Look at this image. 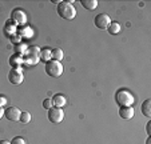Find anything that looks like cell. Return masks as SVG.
<instances>
[{"label": "cell", "mask_w": 151, "mask_h": 144, "mask_svg": "<svg viewBox=\"0 0 151 144\" xmlns=\"http://www.w3.org/2000/svg\"><path fill=\"white\" fill-rule=\"evenodd\" d=\"M8 80L12 83V84H22L24 80V76H23V72L20 69L19 67L17 68H12L11 71L8 72Z\"/></svg>", "instance_id": "cell-6"}, {"label": "cell", "mask_w": 151, "mask_h": 144, "mask_svg": "<svg viewBox=\"0 0 151 144\" xmlns=\"http://www.w3.org/2000/svg\"><path fill=\"white\" fill-rule=\"evenodd\" d=\"M11 144H26V140L23 138H20V136H16V138L12 139Z\"/></svg>", "instance_id": "cell-18"}, {"label": "cell", "mask_w": 151, "mask_h": 144, "mask_svg": "<svg viewBox=\"0 0 151 144\" xmlns=\"http://www.w3.org/2000/svg\"><path fill=\"white\" fill-rule=\"evenodd\" d=\"M119 116L124 120H130L134 117V108L132 107H120L119 108Z\"/></svg>", "instance_id": "cell-8"}, {"label": "cell", "mask_w": 151, "mask_h": 144, "mask_svg": "<svg viewBox=\"0 0 151 144\" xmlns=\"http://www.w3.org/2000/svg\"><path fill=\"white\" fill-rule=\"evenodd\" d=\"M140 111L146 117H151V99H146L140 105Z\"/></svg>", "instance_id": "cell-10"}, {"label": "cell", "mask_w": 151, "mask_h": 144, "mask_svg": "<svg viewBox=\"0 0 151 144\" xmlns=\"http://www.w3.org/2000/svg\"><path fill=\"white\" fill-rule=\"evenodd\" d=\"M44 71L46 74L51 77H59L60 75L63 74V65L60 62H56V60H48L44 64Z\"/></svg>", "instance_id": "cell-3"}, {"label": "cell", "mask_w": 151, "mask_h": 144, "mask_svg": "<svg viewBox=\"0 0 151 144\" xmlns=\"http://www.w3.org/2000/svg\"><path fill=\"white\" fill-rule=\"evenodd\" d=\"M6 104H7V99H6V96L0 95V108H3Z\"/></svg>", "instance_id": "cell-20"}, {"label": "cell", "mask_w": 151, "mask_h": 144, "mask_svg": "<svg viewBox=\"0 0 151 144\" xmlns=\"http://www.w3.org/2000/svg\"><path fill=\"white\" fill-rule=\"evenodd\" d=\"M47 117L51 123L54 124H59L62 123V120L64 119V111L62 108H58V107H51L47 112Z\"/></svg>", "instance_id": "cell-4"}, {"label": "cell", "mask_w": 151, "mask_h": 144, "mask_svg": "<svg viewBox=\"0 0 151 144\" xmlns=\"http://www.w3.org/2000/svg\"><path fill=\"white\" fill-rule=\"evenodd\" d=\"M11 16L14 17L17 23H24V20H26V14H24L23 11H20V9H15L11 14Z\"/></svg>", "instance_id": "cell-12"}, {"label": "cell", "mask_w": 151, "mask_h": 144, "mask_svg": "<svg viewBox=\"0 0 151 144\" xmlns=\"http://www.w3.org/2000/svg\"><path fill=\"white\" fill-rule=\"evenodd\" d=\"M63 51L60 49V48H54V49H51V59L52 60H56V62H60V60L63 59Z\"/></svg>", "instance_id": "cell-14"}, {"label": "cell", "mask_w": 151, "mask_h": 144, "mask_svg": "<svg viewBox=\"0 0 151 144\" xmlns=\"http://www.w3.org/2000/svg\"><path fill=\"white\" fill-rule=\"evenodd\" d=\"M39 57H40V60H43V62L51 60V49H50V48H43V49H40Z\"/></svg>", "instance_id": "cell-13"}, {"label": "cell", "mask_w": 151, "mask_h": 144, "mask_svg": "<svg viewBox=\"0 0 151 144\" xmlns=\"http://www.w3.org/2000/svg\"><path fill=\"white\" fill-rule=\"evenodd\" d=\"M20 113H22V111L17 107H8L4 111V117L7 120H9V122H19Z\"/></svg>", "instance_id": "cell-7"}, {"label": "cell", "mask_w": 151, "mask_h": 144, "mask_svg": "<svg viewBox=\"0 0 151 144\" xmlns=\"http://www.w3.org/2000/svg\"><path fill=\"white\" fill-rule=\"evenodd\" d=\"M115 102L119 107H131L134 104V96L127 90H119L115 93Z\"/></svg>", "instance_id": "cell-2"}, {"label": "cell", "mask_w": 151, "mask_h": 144, "mask_svg": "<svg viewBox=\"0 0 151 144\" xmlns=\"http://www.w3.org/2000/svg\"><path fill=\"white\" fill-rule=\"evenodd\" d=\"M51 3H54V4H59L60 1H59V0H51Z\"/></svg>", "instance_id": "cell-24"}, {"label": "cell", "mask_w": 151, "mask_h": 144, "mask_svg": "<svg viewBox=\"0 0 151 144\" xmlns=\"http://www.w3.org/2000/svg\"><path fill=\"white\" fill-rule=\"evenodd\" d=\"M20 123H23V124H28L31 122V113L27 112V111H23V112L20 113V119H19Z\"/></svg>", "instance_id": "cell-15"}, {"label": "cell", "mask_w": 151, "mask_h": 144, "mask_svg": "<svg viewBox=\"0 0 151 144\" xmlns=\"http://www.w3.org/2000/svg\"><path fill=\"white\" fill-rule=\"evenodd\" d=\"M150 123H151V122H148L147 125H146V131H147V135H148V136H150Z\"/></svg>", "instance_id": "cell-21"}, {"label": "cell", "mask_w": 151, "mask_h": 144, "mask_svg": "<svg viewBox=\"0 0 151 144\" xmlns=\"http://www.w3.org/2000/svg\"><path fill=\"white\" fill-rule=\"evenodd\" d=\"M109 34H111V35H116V34H119L120 32V26H119V23H111L109 26Z\"/></svg>", "instance_id": "cell-16"}, {"label": "cell", "mask_w": 151, "mask_h": 144, "mask_svg": "<svg viewBox=\"0 0 151 144\" xmlns=\"http://www.w3.org/2000/svg\"><path fill=\"white\" fill-rule=\"evenodd\" d=\"M51 100H52V105H54V107H58V108H62L63 105L66 104V97L63 95H60V93L54 95Z\"/></svg>", "instance_id": "cell-9"}, {"label": "cell", "mask_w": 151, "mask_h": 144, "mask_svg": "<svg viewBox=\"0 0 151 144\" xmlns=\"http://www.w3.org/2000/svg\"><path fill=\"white\" fill-rule=\"evenodd\" d=\"M94 23L95 27H98L99 29H107L109 26L111 24V19H110V16L107 14H99L95 16Z\"/></svg>", "instance_id": "cell-5"}, {"label": "cell", "mask_w": 151, "mask_h": 144, "mask_svg": "<svg viewBox=\"0 0 151 144\" xmlns=\"http://www.w3.org/2000/svg\"><path fill=\"white\" fill-rule=\"evenodd\" d=\"M80 4L83 6V8L92 11L98 7V0H80Z\"/></svg>", "instance_id": "cell-11"}, {"label": "cell", "mask_w": 151, "mask_h": 144, "mask_svg": "<svg viewBox=\"0 0 151 144\" xmlns=\"http://www.w3.org/2000/svg\"><path fill=\"white\" fill-rule=\"evenodd\" d=\"M22 62H23V60L19 59V57H16V56H11V57H9V64H11V65H16V68L22 64Z\"/></svg>", "instance_id": "cell-17"}, {"label": "cell", "mask_w": 151, "mask_h": 144, "mask_svg": "<svg viewBox=\"0 0 151 144\" xmlns=\"http://www.w3.org/2000/svg\"><path fill=\"white\" fill-rule=\"evenodd\" d=\"M146 144H150V136L147 138V141H146Z\"/></svg>", "instance_id": "cell-25"}, {"label": "cell", "mask_w": 151, "mask_h": 144, "mask_svg": "<svg viewBox=\"0 0 151 144\" xmlns=\"http://www.w3.org/2000/svg\"><path fill=\"white\" fill-rule=\"evenodd\" d=\"M3 116H4V110L3 108H0V119L3 117Z\"/></svg>", "instance_id": "cell-23"}, {"label": "cell", "mask_w": 151, "mask_h": 144, "mask_svg": "<svg viewBox=\"0 0 151 144\" xmlns=\"http://www.w3.org/2000/svg\"><path fill=\"white\" fill-rule=\"evenodd\" d=\"M56 12L62 19L72 20L76 16V9L72 6L71 1H60L56 7Z\"/></svg>", "instance_id": "cell-1"}, {"label": "cell", "mask_w": 151, "mask_h": 144, "mask_svg": "<svg viewBox=\"0 0 151 144\" xmlns=\"http://www.w3.org/2000/svg\"><path fill=\"white\" fill-rule=\"evenodd\" d=\"M0 144H11V141H8V140H0Z\"/></svg>", "instance_id": "cell-22"}, {"label": "cell", "mask_w": 151, "mask_h": 144, "mask_svg": "<svg viewBox=\"0 0 151 144\" xmlns=\"http://www.w3.org/2000/svg\"><path fill=\"white\" fill-rule=\"evenodd\" d=\"M43 107L46 108V110H50L51 107H54V105H52V100L51 99H44V102H43Z\"/></svg>", "instance_id": "cell-19"}]
</instances>
